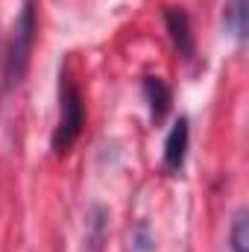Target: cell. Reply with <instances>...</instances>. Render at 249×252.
Returning a JSON list of instances; mask_svg holds the SVG:
<instances>
[{
    "label": "cell",
    "mask_w": 249,
    "mask_h": 252,
    "mask_svg": "<svg viewBox=\"0 0 249 252\" xmlns=\"http://www.w3.org/2000/svg\"><path fill=\"white\" fill-rule=\"evenodd\" d=\"M85 124V109H82V94L76 88V82L64 73L59 82V126L53 132V153H67L73 147V141L79 138Z\"/></svg>",
    "instance_id": "2"
},
{
    "label": "cell",
    "mask_w": 249,
    "mask_h": 252,
    "mask_svg": "<svg viewBox=\"0 0 249 252\" xmlns=\"http://www.w3.org/2000/svg\"><path fill=\"white\" fill-rule=\"evenodd\" d=\"M35 6L32 0L24 3L21 15L15 18V27L9 32V41H6V50H3V79L6 85H15L21 82L27 64H30V53H32V41H35Z\"/></svg>",
    "instance_id": "1"
},
{
    "label": "cell",
    "mask_w": 249,
    "mask_h": 252,
    "mask_svg": "<svg viewBox=\"0 0 249 252\" xmlns=\"http://www.w3.org/2000/svg\"><path fill=\"white\" fill-rule=\"evenodd\" d=\"M249 235H247V211H238L235 226H232V252H247Z\"/></svg>",
    "instance_id": "7"
},
{
    "label": "cell",
    "mask_w": 249,
    "mask_h": 252,
    "mask_svg": "<svg viewBox=\"0 0 249 252\" xmlns=\"http://www.w3.org/2000/svg\"><path fill=\"white\" fill-rule=\"evenodd\" d=\"M164 18H167V30H170L173 44L179 47V53L190 56V53H193V38H190V24H187V15L182 12V9H167V12H164Z\"/></svg>",
    "instance_id": "4"
},
{
    "label": "cell",
    "mask_w": 249,
    "mask_h": 252,
    "mask_svg": "<svg viewBox=\"0 0 249 252\" xmlns=\"http://www.w3.org/2000/svg\"><path fill=\"white\" fill-rule=\"evenodd\" d=\"M185 153H187V121L179 118L170 129L167 141H164V164H167V170H182Z\"/></svg>",
    "instance_id": "3"
},
{
    "label": "cell",
    "mask_w": 249,
    "mask_h": 252,
    "mask_svg": "<svg viewBox=\"0 0 249 252\" xmlns=\"http://www.w3.org/2000/svg\"><path fill=\"white\" fill-rule=\"evenodd\" d=\"M226 27L238 41L247 38V0H229L226 3Z\"/></svg>",
    "instance_id": "6"
},
{
    "label": "cell",
    "mask_w": 249,
    "mask_h": 252,
    "mask_svg": "<svg viewBox=\"0 0 249 252\" xmlns=\"http://www.w3.org/2000/svg\"><path fill=\"white\" fill-rule=\"evenodd\" d=\"M144 94H147L153 121H161V118L167 115V109H170V88H167L158 76H147V79H144Z\"/></svg>",
    "instance_id": "5"
}]
</instances>
